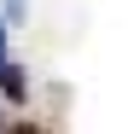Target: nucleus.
I'll use <instances>...</instances> for the list:
<instances>
[{"mask_svg":"<svg viewBox=\"0 0 128 134\" xmlns=\"http://www.w3.org/2000/svg\"><path fill=\"white\" fill-rule=\"evenodd\" d=\"M0 93L6 99H24L29 87H24V70L12 64V53H6V35H0Z\"/></svg>","mask_w":128,"mask_h":134,"instance_id":"obj_1","label":"nucleus"}]
</instances>
